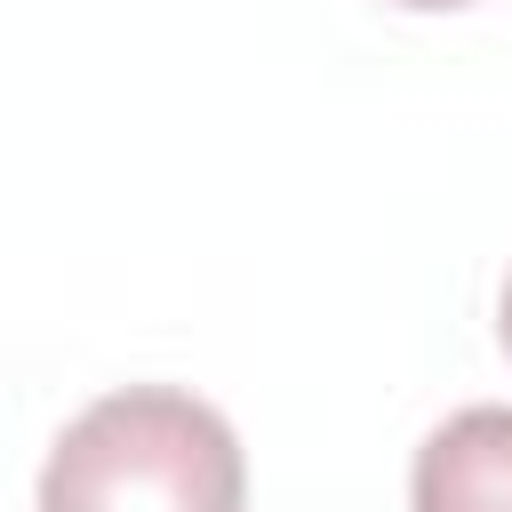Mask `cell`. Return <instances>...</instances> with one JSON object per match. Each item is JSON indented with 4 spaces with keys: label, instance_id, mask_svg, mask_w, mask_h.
I'll use <instances>...</instances> for the list:
<instances>
[{
    "label": "cell",
    "instance_id": "obj_1",
    "mask_svg": "<svg viewBox=\"0 0 512 512\" xmlns=\"http://www.w3.org/2000/svg\"><path fill=\"white\" fill-rule=\"evenodd\" d=\"M240 504H248L240 432L184 384H120L88 400L40 464V512H240Z\"/></svg>",
    "mask_w": 512,
    "mask_h": 512
},
{
    "label": "cell",
    "instance_id": "obj_2",
    "mask_svg": "<svg viewBox=\"0 0 512 512\" xmlns=\"http://www.w3.org/2000/svg\"><path fill=\"white\" fill-rule=\"evenodd\" d=\"M408 512H512V408L480 400L424 432Z\"/></svg>",
    "mask_w": 512,
    "mask_h": 512
},
{
    "label": "cell",
    "instance_id": "obj_3",
    "mask_svg": "<svg viewBox=\"0 0 512 512\" xmlns=\"http://www.w3.org/2000/svg\"><path fill=\"white\" fill-rule=\"evenodd\" d=\"M496 336H504V352H512V272H504V296H496Z\"/></svg>",
    "mask_w": 512,
    "mask_h": 512
},
{
    "label": "cell",
    "instance_id": "obj_4",
    "mask_svg": "<svg viewBox=\"0 0 512 512\" xmlns=\"http://www.w3.org/2000/svg\"><path fill=\"white\" fill-rule=\"evenodd\" d=\"M392 8H472V0H392Z\"/></svg>",
    "mask_w": 512,
    "mask_h": 512
}]
</instances>
